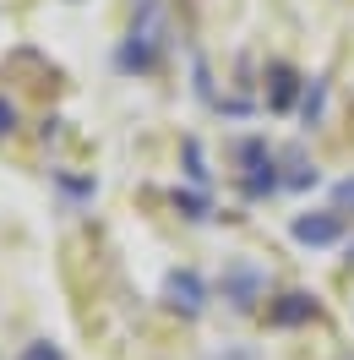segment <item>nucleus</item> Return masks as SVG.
Listing matches in <instances>:
<instances>
[{
    "instance_id": "4",
    "label": "nucleus",
    "mask_w": 354,
    "mask_h": 360,
    "mask_svg": "<svg viewBox=\"0 0 354 360\" xmlns=\"http://www.w3.org/2000/svg\"><path fill=\"white\" fill-rule=\"evenodd\" d=\"M300 316H310V300H306V295H284V306H278V322H300Z\"/></svg>"
},
{
    "instance_id": "2",
    "label": "nucleus",
    "mask_w": 354,
    "mask_h": 360,
    "mask_svg": "<svg viewBox=\"0 0 354 360\" xmlns=\"http://www.w3.org/2000/svg\"><path fill=\"white\" fill-rule=\"evenodd\" d=\"M164 295L175 300L180 311H202V300H207V290H202V278H197V273H169Z\"/></svg>"
},
{
    "instance_id": "6",
    "label": "nucleus",
    "mask_w": 354,
    "mask_h": 360,
    "mask_svg": "<svg viewBox=\"0 0 354 360\" xmlns=\"http://www.w3.org/2000/svg\"><path fill=\"white\" fill-rule=\"evenodd\" d=\"M11 126H17V110H11L6 98H0V131H11Z\"/></svg>"
},
{
    "instance_id": "3",
    "label": "nucleus",
    "mask_w": 354,
    "mask_h": 360,
    "mask_svg": "<svg viewBox=\"0 0 354 360\" xmlns=\"http://www.w3.org/2000/svg\"><path fill=\"white\" fill-rule=\"evenodd\" d=\"M338 229H343V219H338V213H322V219H294V240H306V246H327V240H338Z\"/></svg>"
},
{
    "instance_id": "5",
    "label": "nucleus",
    "mask_w": 354,
    "mask_h": 360,
    "mask_svg": "<svg viewBox=\"0 0 354 360\" xmlns=\"http://www.w3.org/2000/svg\"><path fill=\"white\" fill-rule=\"evenodd\" d=\"M22 360H60V349H49V344H27Z\"/></svg>"
},
{
    "instance_id": "1",
    "label": "nucleus",
    "mask_w": 354,
    "mask_h": 360,
    "mask_svg": "<svg viewBox=\"0 0 354 360\" xmlns=\"http://www.w3.org/2000/svg\"><path fill=\"white\" fill-rule=\"evenodd\" d=\"M158 49H164V6H158V0H142V11H136V22H131V39L120 49V66L126 71H153Z\"/></svg>"
}]
</instances>
